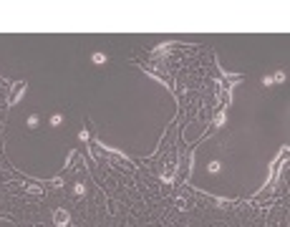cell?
Returning a JSON list of instances; mask_svg holds the SVG:
<instances>
[{
  "instance_id": "7a4b0ae2",
  "label": "cell",
  "mask_w": 290,
  "mask_h": 227,
  "mask_svg": "<svg viewBox=\"0 0 290 227\" xmlns=\"http://www.w3.org/2000/svg\"><path fill=\"white\" fill-rule=\"evenodd\" d=\"M50 124H53V126L61 124V114H53V116H50Z\"/></svg>"
},
{
  "instance_id": "3957f363",
  "label": "cell",
  "mask_w": 290,
  "mask_h": 227,
  "mask_svg": "<svg viewBox=\"0 0 290 227\" xmlns=\"http://www.w3.org/2000/svg\"><path fill=\"white\" fill-rule=\"evenodd\" d=\"M35 124H38V116H35V114H33L30 119H28V126H35Z\"/></svg>"
},
{
  "instance_id": "6da1fadb",
  "label": "cell",
  "mask_w": 290,
  "mask_h": 227,
  "mask_svg": "<svg viewBox=\"0 0 290 227\" xmlns=\"http://www.w3.org/2000/svg\"><path fill=\"white\" fill-rule=\"evenodd\" d=\"M94 63H101V66H104V63H106V56H104V53H94Z\"/></svg>"
}]
</instances>
